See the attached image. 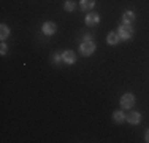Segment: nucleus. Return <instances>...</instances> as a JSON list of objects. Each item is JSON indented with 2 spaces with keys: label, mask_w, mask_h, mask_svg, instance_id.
<instances>
[{
  "label": "nucleus",
  "mask_w": 149,
  "mask_h": 143,
  "mask_svg": "<svg viewBox=\"0 0 149 143\" xmlns=\"http://www.w3.org/2000/svg\"><path fill=\"white\" fill-rule=\"evenodd\" d=\"M118 35L120 37V40H124V41L130 40L132 35H133V27L130 26V24H122V26H119V29H118Z\"/></svg>",
  "instance_id": "obj_1"
},
{
  "label": "nucleus",
  "mask_w": 149,
  "mask_h": 143,
  "mask_svg": "<svg viewBox=\"0 0 149 143\" xmlns=\"http://www.w3.org/2000/svg\"><path fill=\"white\" fill-rule=\"evenodd\" d=\"M95 51V43L91 41V40H84L83 43H81L79 46V53L83 56H91L92 53Z\"/></svg>",
  "instance_id": "obj_2"
},
{
  "label": "nucleus",
  "mask_w": 149,
  "mask_h": 143,
  "mask_svg": "<svg viewBox=\"0 0 149 143\" xmlns=\"http://www.w3.org/2000/svg\"><path fill=\"white\" fill-rule=\"evenodd\" d=\"M135 103V95L133 94H124L122 97H120V107L122 108H132Z\"/></svg>",
  "instance_id": "obj_3"
},
{
  "label": "nucleus",
  "mask_w": 149,
  "mask_h": 143,
  "mask_svg": "<svg viewBox=\"0 0 149 143\" xmlns=\"http://www.w3.org/2000/svg\"><path fill=\"white\" fill-rule=\"evenodd\" d=\"M62 59H63V62H65V64L72 65V64L76 62V54H74V53L72 51V49H67V51H63Z\"/></svg>",
  "instance_id": "obj_4"
},
{
  "label": "nucleus",
  "mask_w": 149,
  "mask_h": 143,
  "mask_svg": "<svg viewBox=\"0 0 149 143\" xmlns=\"http://www.w3.org/2000/svg\"><path fill=\"white\" fill-rule=\"evenodd\" d=\"M41 30H43L45 35H54L57 29H56V24H54V22H51V21H46V22L43 24V27H41Z\"/></svg>",
  "instance_id": "obj_5"
},
{
  "label": "nucleus",
  "mask_w": 149,
  "mask_h": 143,
  "mask_svg": "<svg viewBox=\"0 0 149 143\" xmlns=\"http://www.w3.org/2000/svg\"><path fill=\"white\" fill-rule=\"evenodd\" d=\"M125 121L130 123V124H140L141 123V114L138 111H132V113H129L125 116Z\"/></svg>",
  "instance_id": "obj_6"
},
{
  "label": "nucleus",
  "mask_w": 149,
  "mask_h": 143,
  "mask_svg": "<svg viewBox=\"0 0 149 143\" xmlns=\"http://www.w3.org/2000/svg\"><path fill=\"white\" fill-rule=\"evenodd\" d=\"M100 22V16L97 13H89L86 16V26H97Z\"/></svg>",
  "instance_id": "obj_7"
},
{
  "label": "nucleus",
  "mask_w": 149,
  "mask_h": 143,
  "mask_svg": "<svg viewBox=\"0 0 149 143\" xmlns=\"http://www.w3.org/2000/svg\"><path fill=\"white\" fill-rule=\"evenodd\" d=\"M120 40V37L118 35V32H109L108 35H106V43L108 45H118Z\"/></svg>",
  "instance_id": "obj_8"
},
{
  "label": "nucleus",
  "mask_w": 149,
  "mask_h": 143,
  "mask_svg": "<svg viewBox=\"0 0 149 143\" xmlns=\"http://www.w3.org/2000/svg\"><path fill=\"white\" fill-rule=\"evenodd\" d=\"M135 13L132 11V10H129V11H125L122 14V24H132L133 21H135Z\"/></svg>",
  "instance_id": "obj_9"
},
{
  "label": "nucleus",
  "mask_w": 149,
  "mask_h": 143,
  "mask_svg": "<svg viewBox=\"0 0 149 143\" xmlns=\"http://www.w3.org/2000/svg\"><path fill=\"white\" fill-rule=\"evenodd\" d=\"M79 6L83 11H89V10H92L95 6V0H81Z\"/></svg>",
  "instance_id": "obj_10"
},
{
  "label": "nucleus",
  "mask_w": 149,
  "mask_h": 143,
  "mask_svg": "<svg viewBox=\"0 0 149 143\" xmlns=\"http://www.w3.org/2000/svg\"><path fill=\"white\" fill-rule=\"evenodd\" d=\"M113 119H114V123L120 124L125 121V114H124V111H114L113 113Z\"/></svg>",
  "instance_id": "obj_11"
},
{
  "label": "nucleus",
  "mask_w": 149,
  "mask_h": 143,
  "mask_svg": "<svg viewBox=\"0 0 149 143\" xmlns=\"http://www.w3.org/2000/svg\"><path fill=\"white\" fill-rule=\"evenodd\" d=\"M8 35H10V29H8V26L2 24V26H0V38H2V40H5V38H8Z\"/></svg>",
  "instance_id": "obj_12"
},
{
  "label": "nucleus",
  "mask_w": 149,
  "mask_h": 143,
  "mask_svg": "<svg viewBox=\"0 0 149 143\" xmlns=\"http://www.w3.org/2000/svg\"><path fill=\"white\" fill-rule=\"evenodd\" d=\"M74 8H76V5H74L73 0H67V2L63 3V10H65V11H74Z\"/></svg>",
  "instance_id": "obj_13"
},
{
  "label": "nucleus",
  "mask_w": 149,
  "mask_h": 143,
  "mask_svg": "<svg viewBox=\"0 0 149 143\" xmlns=\"http://www.w3.org/2000/svg\"><path fill=\"white\" fill-rule=\"evenodd\" d=\"M6 53H8V46H6L5 43H2V46H0V54H2V56H5Z\"/></svg>",
  "instance_id": "obj_14"
},
{
  "label": "nucleus",
  "mask_w": 149,
  "mask_h": 143,
  "mask_svg": "<svg viewBox=\"0 0 149 143\" xmlns=\"http://www.w3.org/2000/svg\"><path fill=\"white\" fill-rule=\"evenodd\" d=\"M60 60H63L60 54H54V56H52V62H54V64H59Z\"/></svg>",
  "instance_id": "obj_15"
},
{
  "label": "nucleus",
  "mask_w": 149,
  "mask_h": 143,
  "mask_svg": "<svg viewBox=\"0 0 149 143\" xmlns=\"http://www.w3.org/2000/svg\"><path fill=\"white\" fill-rule=\"evenodd\" d=\"M144 138H146V142H148V143H149V130H148V132H146V137H144Z\"/></svg>",
  "instance_id": "obj_16"
}]
</instances>
